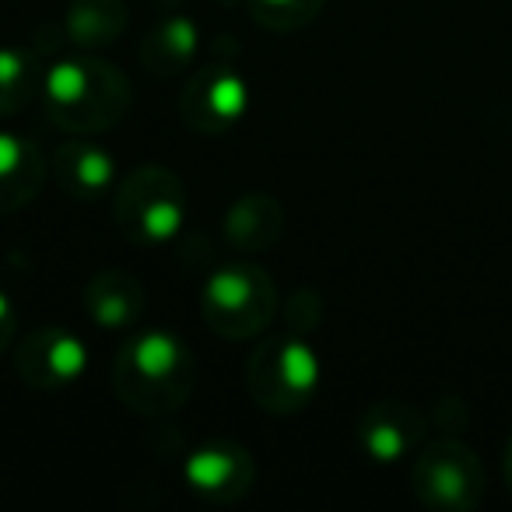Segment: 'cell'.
I'll return each mask as SVG.
<instances>
[{"label":"cell","mask_w":512,"mask_h":512,"mask_svg":"<svg viewBox=\"0 0 512 512\" xmlns=\"http://www.w3.org/2000/svg\"><path fill=\"white\" fill-rule=\"evenodd\" d=\"M197 386V358L183 337L169 330H141L127 337L113 362V393L141 418H169Z\"/></svg>","instance_id":"6da1fadb"},{"label":"cell","mask_w":512,"mask_h":512,"mask_svg":"<svg viewBox=\"0 0 512 512\" xmlns=\"http://www.w3.org/2000/svg\"><path fill=\"white\" fill-rule=\"evenodd\" d=\"M43 109L64 134L95 137L120 127L130 113V81L99 57H67L43 78Z\"/></svg>","instance_id":"7a4b0ae2"},{"label":"cell","mask_w":512,"mask_h":512,"mask_svg":"<svg viewBox=\"0 0 512 512\" xmlns=\"http://www.w3.org/2000/svg\"><path fill=\"white\" fill-rule=\"evenodd\" d=\"M320 355L302 334L264 337L246 358V390L260 411L299 414L320 390Z\"/></svg>","instance_id":"3957f363"},{"label":"cell","mask_w":512,"mask_h":512,"mask_svg":"<svg viewBox=\"0 0 512 512\" xmlns=\"http://www.w3.org/2000/svg\"><path fill=\"white\" fill-rule=\"evenodd\" d=\"M190 218L186 186L165 165H137L113 190V221L123 239L137 246H162L176 239Z\"/></svg>","instance_id":"277c9868"},{"label":"cell","mask_w":512,"mask_h":512,"mask_svg":"<svg viewBox=\"0 0 512 512\" xmlns=\"http://www.w3.org/2000/svg\"><path fill=\"white\" fill-rule=\"evenodd\" d=\"M278 316V288L264 267L235 260L204 281L200 292V320L221 341H249L260 337Z\"/></svg>","instance_id":"5b68a950"},{"label":"cell","mask_w":512,"mask_h":512,"mask_svg":"<svg viewBox=\"0 0 512 512\" xmlns=\"http://www.w3.org/2000/svg\"><path fill=\"white\" fill-rule=\"evenodd\" d=\"M411 488L425 509L474 512L484 502L488 477L484 463L467 442L439 439L425 446L411 463Z\"/></svg>","instance_id":"8992f818"},{"label":"cell","mask_w":512,"mask_h":512,"mask_svg":"<svg viewBox=\"0 0 512 512\" xmlns=\"http://www.w3.org/2000/svg\"><path fill=\"white\" fill-rule=\"evenodd\" d=\"M249 113V78L232 60H207L179 92V120L193 134L218 137L239 127Z\"/></svg>","instance_id":"52a82bcc"},{"label":"cell","mask_w":512,"mask_h":512,"mask_svg":"<svg viewBox=\"0 0 512 512\" xmlns=\"http://www.w3.org/2000/svg\"><path fill=\"white\" fill-rule=\"evenodd\" d=\"M183 481L200 502L232 505L256 484V463L246 446L232 439H207L186 456Z\"/></svg>","instance_id":"ba28073f"},{"label":"cell","mask_w":512,"mask_h":512,"mask_svg":"<svg viewBox=\"0 0 512 512\" xmlns=\"http://www.w3.org/2000/svg\"><path fill=\"white\" fill-rule=\"evenodd\" d=\"M88 369V351L67 327H39L15 344V372L29 390L53 393L71 386Z\"/></svg>","instance_id":"9c48e42d"},{"label":"cell","mask_w":512,"mask_h":512,"mask_svg":"<svg viewBox=\"0 0 512 512\" xmlns=\"http://www.w3.org/2000/svg\"><path fill=\"white\" fill-rule=\"evenodd\" d=\"M428 421L407 400H376L358 418V446L376 463H400L425 439Z\"/></svg>","instance_id":"30bf717a"},{"label":"cell","mask_w":512,"mask_h":512,"mask_svg":"<svg viewBox=\"0 0 512 512\" xmlns=\"http://www.w3.org/2000/svg\"><path fill=\"white\" fill-rule=\"evenodd\" d=\"M50 176L60 193L78 204H102L116 186V158L95 141H64L53 148Z\"/></svg>","instance_id":"8fae6325"},{"label":"cell","mask_w":512,"mask_h":512,"mask_svg":"<svg viewBox=\"0 0 512 512\" xmlns=\"http://www.w3.org/2000/svg\"><path fill=\"white\" fill-rule=\"evenodd\" d=\"M50 179V162L36 141L0 130V218L29 207Z\"/></svg>","instance_id":"7c38bea8"},{"label":"cell","mask_w":512,"mask_h":512,"mask_svg":"<svg viewBox=\"0 0 512 512\" xmlns=\"http://www.w3.org/2000/svg\"><path fill=\"white\" fill-rule=\"evenodd\" d=\"M197 50H200V25L190 15H183V11H172V15L158 18L144 32L141 46H137V57H141L144 74L162 81L190 71L193 60H197Z\"/></svg>","instance_id":"4fadbf2b"},{"label":"cell","mask_w":512,"mask_h":512,"mask_svg":"<svg viewBox=\"0 0 512 512\" xmlns=\"http://www.w3.org/2000/svg\"><path fill=\"white\" fill-rule=\"evenodd\" d=\"M285 204L271 193H246L225 211V239L239 253H267L285 239Z\"/></svg>","instance_id":"5bb4252c"},{"label":"cell","mask_w":512,"mask_h":512,"mask_svg":"<svg viewBox=\"0 0 512 512\" xmlns=\"http://www.w3.org/2000/svg\"><path fill=\"white\" fill-rule=\"evenodd\" d=\"M85 313L95 327L123 330L144 316V285L127 271H99L85 285Z\"/></svg>","instance_id":"9a60e30c"},{"label":"cell","mask_w":512,"mask_h":512,"mask_svg":"<svg viewBox=\"0 0 512 512\" xmlns=\"http://www.w3.org/2000/svg\"><path fill=\"white\" fill-rule=\"evenodd\" d=\"M130 25L127 0H71L64 32L78 50H106L120 43Z\"/></svg>","instance_id":"2e32d148"},{"label":"cell","mask_w":512,"mask_h":512,"mask_svg":"<svg viewBox=\"0 0 512 512\" xmlns=\"http://www.w3.org/2000/svg\"><path fill=\"white\" fill-rule=\"evenodd\" d=\"M43 64L29 46H0V120L18 116L43 92Z\"/></svg>","instance_id":"e0dca14e"},{"label":"cell","mask_w":512,"mask_h":512,"mask_svg":"<svg viewBox=\"0 0 512 512\" xmlns=\"http://www.w3.org/2000/svg\"><path fill=\"white\" fill-rule=\"evenodd\" d=\"M327 0H246V11L256 25L274 36L302 32L323 15Z\"/></svg>","instance_id":"ac0fdd59"},{"label":"cell","mask_w":512,"mask_h":512,"mask_svg":"<svg viewBox=\"0 0 512 512\" xmlns=\"http://www.w3.org/2000/svg\"><path fill=\"white\" fill-rule=\"evenodd\" d=\"M285 320L292 323L295 334H302V330H313L316 323H320V299H316L313 288H299V292H295Z\"/></svg>","instance_id":"d6986e66"},{"label":"cell","mask_w":512,"mask_h":512,"mask_svg":"<svg viewBox=\"0 0 512 512\" xmlns=\"http://www.w3.org/2000/svg\"><path fill=\"white\" fill-rule=\"evenodd\" d=\"M15 330H18V309L8 295L0 292V355L15 344Z\"/></svg>","instance_id":"ffe728a7"},{"label":"cell","mask_w":512,"mask_h":512,"mask_svg":"<svg viewBox=\"0 0 512 512\" xmlns=\"http://www.w3.org/2000/svg\"><path fill=\"white\" fill-rule=\"evenodd\" d=\"M502 477H505V488H509V495H512V435H509V442H505V453H502Z\"/></svg>","instance_id":"44dd1931"}]
</instances>
